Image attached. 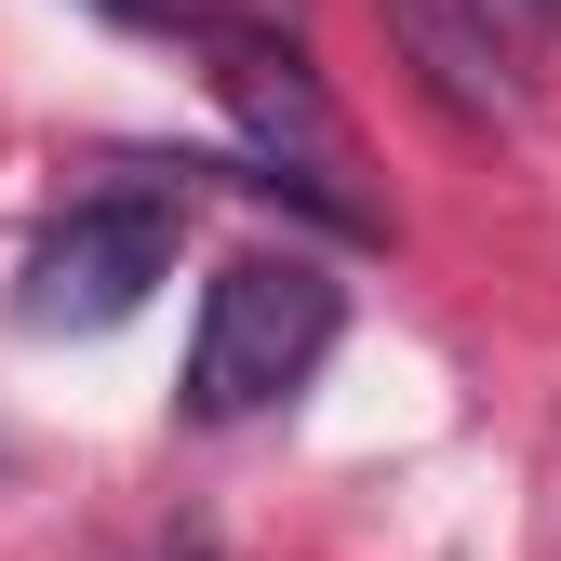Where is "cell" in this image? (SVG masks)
<instances>
[{"label": "cell", "mask_w": 561, "mask_h": 561, "mask_svg": "<svg viewBox=\"0 0 561 561\" xmlns=\"http://www.w3.org/2000/svg\"><path fill=\"white\" fill-rule=\"evenodd\" d=\"M161 561H215V548H201V535H174V548H161Z\"/></svg>", "instance_id": "cell-8"}, {"label": "cell", "mask_w": 561, "mask_h": 561, "mask_svg": "<svg viewBox=\"0 0 561 561\" xmlns=\"http://www.w3.org/2000/svg\"><path fill=\"white\" fill-rule=\"evenodd\" d=\"M495 14H508V27H548V41H561V0H495Z\"/></svg>", "instance_id": "cell-6"}, {"label": "cell", "mask_w": 561, "mask_h": 561, "mask_svg": "<svg viewBox=\"0 0 561 561\" xmlns=\"http://www.w3.org/2000/svg\"><path fill=\"white\" fill-rule=\"evenodd\" d=\"M201 41H215L228 121L254 134L267 161H295V174H334V161H347V121H334V94H321V67L280 41V27H201Z\"/></svg>", "instance_id": "cell-4"}, {"label": "cell", "mask_w": 561, "mask_h": 561, "mask_svg": "<svg viewBox=\"0 0 561 561\" xmlns=\"http://www.w3.org/2000/svg\"><path fill=\"white\" fill-rule=\"evenodd\" d=\"M241 14H254V27H295V14H308V0H241Z\"/></svg>", "instance_id": "cell-7"}, {"label": "cell", "mask_w": 561, "mask_h": 561, "mask_svg": "<svg viewBox=\"0 0 561 561\" xmlns=\"http://www.w3.org/2000/svg\"><path fill=\"white\" fill-rule=\"evenodd\" d=\"M334 280L308 254H228L215 295H201V334H187V414L201 428H241V414H267L280 388L321 375L334 347Z\"/></svg>", "instance_id": "cell-1"}, {"label": "cell", "mask_w": 561, "mask_h": 561, "mask_svg": "<svg viewBox=\"0 0 561 561\" xmlns=\"http://www.w3.org/2000/svg\"><path fill=\"white\" fill-rule=\"evenodd\" d=\"M94 14H107V27H174L187 0H94Z\"/></svg>", "instance_id": "cell-5"}, {"label": "cell", "mask_w": 561, "mask_h": 561, "mask_svg": "<svg viewBox=\"0 0 561 561\" xmlns=\"http://www.w3.org/2000/svg\"><path fill=\"white\" fill-rule=\"evenodd\" d=\"M388 41L428 81L442 121H522L535 107V54H522V27L495 0H388Z\"/></svg>", "instance_id": "cell-3"}, {"label": "cell", "mask_w": 561, "mask_h": 561, "mask_svg": "<svg viewBox=\"0 0 561 561\" xmlns=\"http://www.w3.org/2000/svg\"><path fill=\"white\" fill-rule=\"evenodd\" d=\"M174 228H187V201H161V187H107V201H67V215L27 241V321L41 334H107V321H134L174 280Z\"/></svg>", "instance_id": "cell-2"}]
</instances>
